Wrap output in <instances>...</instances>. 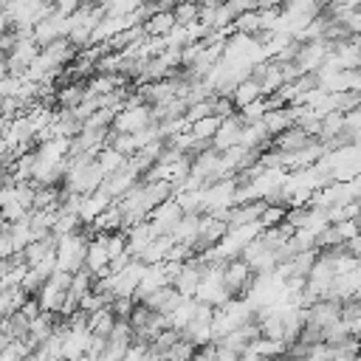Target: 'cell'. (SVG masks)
Segmentation results:
<instances>
[{"mask_svg": "<svg viewBox=\"0 0 361 361\" xmlns=\"http://www.w3.org/2000/svg\"><path fill=\"white\" fill-rule=\"evenodd\" d=\"M118 361H149V350H147L144 341H135V344L130 341L127 350H124V355Z\"/></svg>", "mask_w": 361, "mask_h": 361, "instance_id": "cell-10", "label": "cell"}, {"mask_svg": "<svg viewBox=\"0 0 361 361\" xmlns=\"http://www.w3.org/2000/svg\"><path fill=\"white\" fill-rule=\"evenodd\" d=\"M87 347H90V330H87V327H65V333H62V347H59L62 361L85 355Z\"/></svg>", "mask_w": 361, "mask_h": 361, "instance_id": "cell-2", "label": "cell"}, {"mask_svg": "<svg viewBox=\"0 0 361 361\" xmlns=\"http://www.w3.org/2000/svg\"><path fill=\"white\" fill-rule=\"evenodd\" d=\"M310 144V135L302 130V127H288V130H282L279 135H276V141H274V147H276V152H293V149H302V147H307Z\"/></svg>", "mask_w": 361, "mask_h": 361, "instance_id": "cell-4", "label": "cell"}, {"mask_svg": "<svg viewBox=\"0 0 361 361\" xmlns=\"http://www.w3.org/2000/svg\"><path fill=\"white\" fill-rule=\"evenodd\" d=\"M82 99H85V87L82 85H65V87L56 90V102L62 107H76Z\"/></svg>", "mask_w": 361, "mask_h": 361, "instance_id": "cell-9", "label": "cell"}, {"mask_svg": "<svg viewBox=\"0 0 361 361\" xmlns=\"http://www.w3.org/2000/svg\"><path fill=\"white\" fill-rule=\"evenodd\" d=\"M87 234H82L79 228L76 231H68V234H59L56 237V245H54V257H56V271H79L85 265V248H87Z\"/></svg>", "mask_w": 361, "mask_h": 361, "instance_id": "cell-1", "label": "cell"}, {"mask_svg": "<svg viewBox=\"0 0 361 361\" xmlns=\"http://www.w3.org/2000/svg\"><path fill=\"white\" fill-rule=\"evenodd\" d=\"M220 121H223V118H217V116H203V118H197V121H189V135H192L195 141H212V135L217 133Z\"/></svg>", "mask_w": 361, "mask_h": 361, "instance_id": "cell-7", "label": "cell"}, {"mask_svg": "<svg viewBox=\"0 0 361 361\" xmlns=\"http://www.w3.org/2000/svg\"><path fill=\"white\" fill-rule=\"evenodd\" d=\"M245 350H251V353H257V355H262V358H279V355L288 353V344L279 341V338L257 336V338H251V341L245 344Z\"/></svg>", "mask_w": 361, "mask_h": 361, "instance_id": "cell-5", "label": "cell"}, {"mask_svg": "<svg viewBox=\"0 0 361 361\" xmlns=\"http://www.w3.org/2000/svg\"><path fill=\"white\" fill-rule=\"evenodd\" d=\"M172 25H175V17H172V11H155V14H149L147 17V25H144V31L147 34H158V37H164V34H169L172 31Z\"/></svg>", "mask_w": 361, "mask_h": 361, "instance_id": "cell-8", "label": "cell"}, {"mask_svg": "<svg viewBox=\"0 0 361 361\" xmlns=\"http://www.w3.org/2000/svg\"><path fill=\"white\" fill-rule=\"evenodd\" d=\"M237 361H271V358H262V355H257V353H251V350H243Z\"/></svg>", "mask_w": 361, "mask_h": 361, "instance_id": "cell-12", "label": "cell"}, {"mask_svg": "<svg viewBox=\"0 0 361 361\" xmlns=\"http://www.w3.org/2000/svg\"><path fill=\"white\" fill-rule=\"evenodd\" d=\"M237 358H240V353H234L223 344H214V358L212 361H237Z\"/></svg>", "mask_w": 361, "mask_h": 361, "instance_id": "cell-11", "label": "cell"}, {"mask_svg": "<svg viewBox=\"0 0 361 361\" xmlns=\"http://www.w3.org/2000/svg\"><path fill=\"white\" fill-rule=\"evenodd\" d=\"M180 299H183V296H180V293H178L172 285H164V288L152 290V293H149V296H147L141 305H147V307H149V310H155V313H169V310H172V307H175Z\"/></svg>", "mask_w": 361, "mask_h": 361, "instance_id": "cell-3", "label": "cell"}, {"mask_svg": "<svg viewBox=\"0 0 361 361\" xmlns=\"http://www.w3.org/2000/svg\"><path fill=\"white\" fill-rule=\"evenodd\" d=\"M262 96V90H259V85H257V79H251V76H245L243 82H237L234 85V90H231V104L234 107H245L248 102H254V99H259Z\"/></svg>", "mask_w": 361, "mask_h": 361, "instance_id": "cell-6", "label": "cell"}]
</instances>
